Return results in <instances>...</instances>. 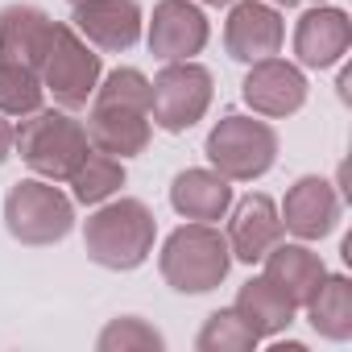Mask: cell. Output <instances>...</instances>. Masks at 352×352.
I'll return each instance as SVG.
<instances>
[{
	"mask_svg": "<svg viewBox=\"0 0 352 352\" xmlns=\"http://www.w3.org/2000/svg\"><path fill=\"white\" fill-rule=\"evenodd\" d=\"M270 5H286L290 9V5H298V0H270Z\"/></svg>",
	"mask_w": 352,
	"mask_h": 352,
	"instance_id": "obj_28",
	"label": "cell"
},
{
	"mask_svg": "<svg viewBox=\"0 0 352 352\" xmlns=\"http://www.w3.org/2000/svg\"><path fill=\"white\" fill-rule=\"evenodd\" d=\"M315 5H323V0H315Z\"/></svg>",
	"mask_w": 352,
	"mask_h": 352,
	"instance_id": "obj_29",
	"label": "cell"
},
{
	"mask_svg": "<svg viewBox=\"0 0 352 352\" xmlns=\"http://www.w3.org/2000/svg\"><path fill=\"white\" fill-rule=\"evenodd\" d=\"M46 100V87H42V75L34 67H21V63H5L0 58V116H30L38 112Z\"/></svg>",
	"mask_w": 352,
	"mask_h": 352,
	"instance_id": "obj_22",
	"label": "cell"
},
{
	"mask_svg": "<svg viewBox=\"0 0 352 352\" xmlns=\"http://www.w3.org/2000/svg\"><path fill=\"white\" fill-rule=\"evenodd\" d=\"M286 42V21L274 5H261V0H241L232 5L228 21H224V50L236 63H261L274 58Z\"/></svg>",
	"mask_w": 352,
	"mask_h": 352,
	"instance_id": "obj_10",
	"label": "cell"
},
{
	"mask_svg": "<svg viewBox=\"0 0 352 352\" xmlns=\"http://www.w3.org/2000/svg\"><path fill=\"white\" fill-rule=\"evenodd\" d=\"M67 183L75 187V199H79V204H104V199H112V195L124 187V162H120V157H108V153H100V149H91Z\"/></svg>",
	"mask_w": 352,
	"mask_h": 352,
	"instance_id": "obj_21",
	"label": "cell"
},
{
	"mask_svg": "<svg viewBox=\"0 0 352 352\" xmlns=\"http://www.w3.org/2000/svg\"><path fill=\"white\" fill-rule=\"evenodd\" d=\"M204 5H212V9H220V5H232V0H204Z\"/></svg>",
	"mask_w": 352,
	"mask_h": 352,
	"instance_id": "obj_27",
	"label": "cell"
},
{
	"mask_svg": "<svg viewBox=\"0 0 352 352\" xmlns=\"http://www.w3.org/2000/svg\"><path fill=\"white\" fill-rule=\"evenodd\" d=\"M100 352H133V348H162V331H153L141 315H120L100 331Z\"/></svg>",
	"mask_w": 352,
	"mask_h": 352,
	"instance_id": "obj_25",
	"label": "cell"
},
{
	"mask_svg": "<svg viewBox=\"0 0 352 352\" xmlns=\"http://www.w3.org/2000/svg\"><path fill=\"white\" fill-rule=\"evenodd\" d=\"M302 311L323 340H348L352 336V282L344 274H336V278L323 274V282L302 302Z\"/></svg>",
	"mask_w": 352,
	"mask_h": 352,
	"instance_id": "obj_20",
	"label": "cell"
},
{
	"mask_svg": "<svg viewBox=\"0 0 352 352\" xmlns=\"http://www.w3.org/2000/svg\"><path fill=\"white\" fill-rule=\"evenodd\" d=\"M232 311L245 319V327H249L257 340H274V336L286 331V327L294 323V315H298V307H294L265 274H261V278H249V282L241 286Z\"/></svg>",
	"mask_w": 352,
	"mask_h": 352,
	"instance_id": "obj_19",
	"label": "cell"
},
{
	"mask_svg": "<svg viewBox=\"0 0 352 352\" xmlns=\"http://www.w3.org/2000/svg\"><path fill=\"white\" fill-rule=\"evenodd\" d=\"M261 265H265V278L302 311V302L315 294V286L323 282V257L315 253V249H307V241H298V245H286V241H278L265 257H261Z\"/></svg>",
	"mask_w": 352,
	"mask_h": 352,
	"instance_id": "obj_17",
	"label": "cell"
},
{
	"mask_svg": "<svg viewBox=\"0 0 352 352\" xmlns=\"http://www.w3.org/2000/svg\"><path fill=\"white\" fill-rule=\"evenodd\" d=\"M170 204L183 220L216 224L232 208V183L216 170H183V174H174V183H170Z\"/></svg>",
	"mask_w": 352,
	"mask_h": 352,
	"instance_id": "obj_16",
	"label": "cell"
},
{
	"mask_svg": "<svg viewBox=\"0 0 352 352\" xmlns=\"http://www.w3.org/2000/svg\"><path fill=\"white\" fill-rule=\"evenodd\" d=\"M87 141L91 149L108 153V157H137L145 153L149 137H153V120L145 108H124V104H91L87 112Z\"/></svg>",
	"mask_w": 352,
	"mask_h": 352,
	"instance_id": "obj_14",
	"label": "cell"
},
{
	"mask_svg": "<svg viewBox=\"0 0 352 352\" xmlns=\"http://www.w3.org/2000/svg\"><path fill=\"white\" fill-rule=\"evenodd\" d=\"M232 216H228V249H232V257L236 261H245V265H261V257L286 236V228H282V216H278V208H274V199L270 195H245L236 208H228Z\"/></svg>",
	"mask_w": 352,
	"mask_h": 352,
	"instance_id": "obj_15",
	"label": "cell"
},
{
	"mask_svg": "<svg viewBox=\"0 0 352 352\" xmlns=\"http://www.w3.org/2000/svg\"><path fill=\"white\" fill-rule=\"evenodd\" d=\"M278 216H282V228L294 232L298 241H323L340 224V191L319 174H302L286 191Z\"/></svg>",
	"mask_w": 352,
	"mask_h": 352,
	"instance_id": "obj_12",
	"label": "cell"
},
{
	"mask_svg": "<svg viewBox=\"0 0 352 352\" xmlns=\"http://www.w3.org/2000/svg\"><path fill=\"white\" fill-rule=\"evenodd\" d=\"M13 149L38 179L67 183L79 170V162L91 153V141L83 120H75L67 108H38L21 116V129H13Z\"/></svg>",
	"mask_w": 352,
	"mask_h": 352,
	"instance_id": "obj_2",
	"label": "cell"
},
{
	"mask_svg": "<svg viewBox=\"0 0 352 352\" xmlns=\"http://www.w3.org/2000/svg\"><path fill=\"white\" fill-rule=\"evenodd\" d=\"M50 34H54V21L38 5H9L0 13V58L38 71L50 46Z\"/></svg>",
	"mask_w": 352,
	"mask_h": 352,
	"instance_id": "obj_18",
	"label": "cell"
},
{
	"mask_svg": "<svg viewBox=\"0 0 352 352\" xmlns=\"http://www.w3.org/2000/svg\"><path fill=\"white\" fill-rule=\"evenodd\" d=\"M71 30L100 54H124L141 42L145 21L137 0H79L71 13Z\"/></svg>",
	"mask_w": 352,
	"mask_h": 352,
	"instance_id": "obj_8",
	"label": "cell"
},
{
	"mask_svg": "<svg viewBox=\"0 0 352 352\" xmlns=\"http://www.w3.org/2000/svg\"><path fill=\"white\" fill-rule=\"evenodd\" d=\"M71 5H79V0H71Z\"/></svg>",
	"mask_w": 352,
	"mask_h": 352,
	"instance_id": "obj_30",
	"label": "cell"
},
{
	"mask_svg": "<svg viewBox=\"0 0 352 352\" xmlns=\"http://www.w3.org/2000/svg\"><path fill=\"white\" fill-rule=\"evenodd\" d=\"M208 162L228 183H253L274 170L278 162V133L265 116L228 112L208 133Z\"/></svg>",
	"mask_w": 352,
	"mask_h": 352,
	"instance_id": "obj_4",
	"label": "cell"
},
{
	"mask_svg": "<svg viewBox=\"0 0 352 352\" xmlns=\"http://www.w3.org/2000/svg\"><path fill=\"white\" fill-rule=\"evenodd\" d=\"M157 270H162V278H166L170 290H179V294H208L232 270L228 236L216 224L191 220V224L174 228L166 236L162 257H157Z\"/></svg>",
	"mask_w": 352,
	"mask_h": 352,
	"instance_id": "obj_3",
	"label": "cell"
},
{
	"mask_svg": "<svg viewBox=\"0 0 352 352\" xmlns=\"http://www.w3.org/2000/svg\"><path fill=\"white\" fill-rule=\"evenodd\" d=\"M9 153H13V124H9V116H0V166H5Z\"/></svg>",
	"mask_w": 352,
	"mask_h": 352,
	"instance_id": "obj_26",
	"label": "cell"
},
{
	"mask_svg": "<svg viewBox=\"0 0 352 352\" xmlns=\"http://www.w3.org/2000/svg\"><path fill=\"white\" fill-rule=\"evenodd\" d=\"M348 46H352V25H348V13L344 9L315 5L294 25V58L307 71H327V67L344 63Z\"/></svg>",
	"mask_w": 352,
	"mask_h": 352,
	"instance_id": "obj_13",
	"label": "cell"
},
{
	"mask_svg": "<svg viewBox=\"0 0 352 352\" xmlns=\"http://www.w3.org/2000/svg\"><path fill=\"white\" fill-rule=\"evenodd\" d=\"M212 30L199 5L191 0H157V9L149 17V50L162 63H187L208 46Z\"/></svg>",
	"mask_w": 352,
	"mask_h": 352,
	"instance_id": "obj_11",
	"label": "cell"
},
{
	"mask_svg": "<svg viewBox=\"0 0 352 352\" xmlns=\"http://www.w3.org/2000/svg\"><path fill=\"white\" fill-rule=\"evenodd\" d=\"M38 75H42V87L54 96L58 108L79 112L91 104L96 83L104 75V63H100V50L87 46L71 25L54 21V34H50V46L38 63Z\"/></svg>",
	"mask_w": 352,
	"mask_h": 352,
	"instance_id": "obj_6",
	"label": "cell"
},
{
	"mask_svg": "<svg viewBox=\"0 0 352 352\" xmlns=\"http://www.w3.org/2000/svg\"><path fill=\"white\" fill-rule=\"evenodd\" d=\"M5 228L30 249L58 245L75 228V204L50 179H21L5 195Z\"/></svg>",
	"mask_w": 352,
	"mask_h": 352,
	"instance_id": "obj_5",
	"label": "cell"
},
{
	"mask_svg": "<svg viewBox=\"0 0 352 352\" xmlns=\"http://www.w3.org/2000/svg\"><path fill=\"white\" fill-rule=\"evenodd\" d=\"M157 220L141 199H104L83 224V249L104 270H137L153 253Z\"/></svg>",
	"mask_w": 352,
	"mask_h": 352,
	"instance_id": "obj_1",
	"label": "cell"
},
{
	"mask_svg": "<svg viewBox=\"0 0 352 352\" xmlns=\"http://www.w3.org/2000/svg\"><path fill=\"white\" fill-rule=\"evenodd\" d=\"M199 352H245V348H257V336L245 327V319L228 307V311H216L208 315L204 331H199Z\"/></svg>",
	"mask_w": 352,
	"mask_h": 352,
	"instance_id": "obj_23",
	"label": "cell"
},
{
	"mask_svg": "<svg viewBox=\"0 0 352 352\" xmlns=\"http://www.w3.org/2000/svg\"><path fill=\"white\" fill-rule=\"evenodd\" d=\"M241 96L253 108V116L282 120V116H294L307 104V75L294 63L274 54V58H261V63L249 67V75L241 83Z\"/></svg>",
	"mask_w": 352,
	"mask_h": 352,
	"instance_id": "obj_9",
	"label": "cell"
},
{
	"mask_svg": "<svg viewBox=\"0 0 352 352\" xmlns=\"http://www.w3.org/2000/svg\"><path fill=\"white\" fill-rule=\"evenodd\" d=\"M212 108V71L195 58L166 63L149 83V120L166 133H187Z\"/></svg>",
	"mask_w": 352,
	"mask_h": 352,
	"instance_id": "obj_7",
	"label": "cell"
},
{
	"mask_svg": "<svg viewBox=\"0 0 352 352\" xmlns=\"http://www.w3.org/2000/svg\"><path fill=\"white\" fill-rule=\"evenodd\" d=\"M91 104H124V108H145L149 112V79L137 67H116L100 75Z\"/></svg>",
	"mask_w": 352,
	"mask_h": 352,
	"instance_id": "obj_24",
	"label": "cell"
}]
</instances>
